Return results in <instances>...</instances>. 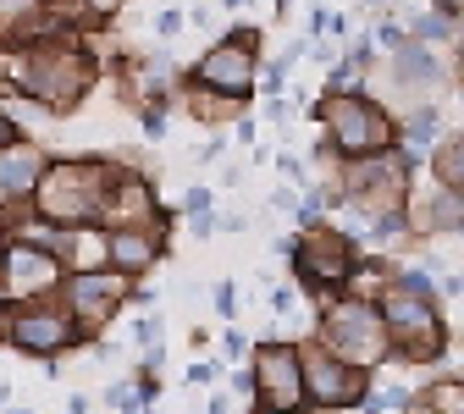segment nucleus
Returning <instances> with one entry per match:
<instances>
[{
  "label": "nucleus",
  "instance_id": "obj_38",
  "mask_svg": "<svg viewBox=\"0 0 464 414\" xmlns=\"http://www.w3.org/2000/svg\"><path fill=\"white\" fill-rule=\"evenodd\" d=\"M0 89H6V50H0Z\"/></svg>",
  "mask_w": 464,
  "mask_h": 414
},
{
  "label": "nucleus",
  "instance_id": "obj_29",
  "mask_svg": "<svg viewBox=\"0 0 464 414\" xmlns=\"http://www.w3.org/2000/svg\"><path fill=\"white\" fill-rule=\"evenodd\" d=\"M216 376H221V360H205V365H194V371H188V381H194V387H210Z\"/></svg>",
  "mask_w": 464,
  "mask_h": 414
},
{
  "label": "nucleus",
  "instance_id": "obj_24",
  "mask_svg": "<svg viewBox=\"0 0 464 414\" xmlns=\"http://www.w3.org/2000/svg\"><path fill=\"white\" fill-rule=\"evenodd\" d=\"M276 171H282L294 188H304V183H310V177H304V160H299L294 149H282V155H276Z\"/></svg>",
  "mask_w": 464,
  "mask_h": 414
},
{
  "label": "nucleus",
  "instance_id": "obj_19",
  "mask_svg": "<svg viewBox=\"0 0 464 414\" xmlns=\"http://www.w3.org/2000/svg\"><path fill=\"white\" fill-rule=\"evenodd\" d=\"M105 409H116V414H133L139 409V392H133V376H116L111 387H105V398H100Z\"/></svg>",
  "mask_w": 464,
  "mask_h": 414
},
{
  "label": "nucleus",
  "instance_id": "obj_18",
  "mask_svg": "<svg viewBox=\"0 0 464 414\" xmlns=\"http://www.w3.org/2000/svg\"><path fill=\"white\" fill-rule=\"evenodd\" d=\"M210 310H216L227 326H238V315H244V310H238V282H227V276H221V282L210 287Z\"/></svg>",
  "mask_w": 464,
  "mask_h": 414
},
{
  "label": "nucleus",
  "instance_id": "obj_17",
  "mask_svg": "<svg viewBox=\"0 0 464 414\" xmlns=\"http://www.w3.org/2000/svg\"><path fill=\"white\" fill-rule=\"evenodd\" d=\"M299 304H304V287H299L294 276L271 287V321H294V315H299Z\"/></svg>",
  "mask_w": 464,
  "mask_h": 414
},
{
  "label": "nucleus",
  "instance_id": "obj_11",
  "mask_svg": "<svg viewBox=\"0 0 464 414\" xmlns=\"http://www.w3.org/2000/svg\"><path fill=\"white\" fill-rule=\"evenodd\" d=\"M294 348H299V381H304V403H310V409H321V414L360 409L371 376H360L354 365L332 360V353H326L315 337H304V342H294Z\"/></svg>",
  "mask_w": 464,
  "mask_h": 414
},
{
  "label": "nucleus",
  "instance_id": "obj_7",
  "mask_svg": "<svg viewBox=\"0 0 464 414\" xmlns=\"http://www.w3.org/2000/svg\"><path fill=\"white\" fill-rule=\"evenodd\" d=\"M287 265H294V282L304 293H343L348 276H354V260H360V244L348 238L343 226L332 221H315L304 226L299 238H287Z\"/></svg>",
  "mask_w": 464,
  "mask_h": 414
},
{
  "label": "nucleus",
  "instance_id": "obj_32",
  "mask_svg": "<svg viewBox=\"0 0 464 414\" xmlns=\"http://www.w3.org/2000/svg\"><path fill=\"white\" fill-rule=\"evenodd\" d=\"M67 414H94V398H89V392H72V398H67Z\"/></svg>",
  "mask_w": 464,
  "mask_h": 414
},
{
  "label": "nucleus",
  "instance_id": "obj_23",
  "mask_svg": "<svg viewBox=\"0 0 464 414\" xmlns=\"http://www.w3.org/2000/svg\"><path fill=\"white\" fill-rule=\"evenodd\" d=\"M128 337H133L139 348H160V315H155V310H150V315H139Z\"/></svg>",
  "mask_w": 464,
  "mask_h": 414
},
{
  "label": "nucleus",
  "instance_id": "obj_3",
  "mask_svg": "<svg viewBox=\"0 0 464 414\" xmlns=\"http://www.w3.org/2000/svg\"><path fill=\"white\" fill-rule=\"evenodd\" d=\"M315 342L332 353V360L354 365L360 376H376V371L392 365V342H387L382 310L365 304V299H348V293H337V299L321 310V321H315Z\"/></svg>",
  "mask_w": 464,
  "mask_h": 414
},
{
  "label": "nucleus",
  "instance_id": "obj_39",
  "mask_svg": "<svg viewBox=\"0 0 464 414\" xmlns=\"http://www.w3.org/2000/svg\"><path fill=\"white\" fill-rule=\"evenodd\" d=\"M0 414H34V409H12V403H6V409H0Z\"/></svg>",
  "mask_w": 464,
  "mask_h": 414
},
{
  "label": "nucleus",
  "instance_id": "obj_1",
  "mask_svg": "<svg viewBox=\"0 0 464 414\" xmlns=\"http://www.w3.org/2000/svg\"><path fill=\"white\" fill-rule=\"evenodd\" d=\"M6 78H17L12 94H23L44 116H67L72 105H83V94L94 83V62L72 34L50 28V34L17 44V55H6Z\"/></svg>",
  "mask_w": 464,
  "mask_h": 414
},
{
  "label": "nucleus",
  "instance_id": "obj_14",
  "mask_svg": "<svg viewBox=\"0 0 464 414\" xmlns=\"http://www.w3.org/2000/svg\"><path fill=\"white\" fill-rule=\"evenodd\" d=\"M150 221H166L160 199H155V183L139 171H116V183L105 194V210H100V226H150Z\"/></svg>",
  "mask_w": 464,
  "mask_h": 414
},
{
  "label": "nucleus",
  "instance_id": "obj_37",
  "mask_svg": "<svg viewBox=\"0 0 464 414\" xmlns=\"http://www.w3.org/2000/svg\"><path fill=\"white\" fill-rule=\"evenodd\" d=\"M221 6H227V12H244V6H249V0H221Z\"/></svg>",
  "mask_w": 464,
  "mask_h": 414
},
{
  "label": "nucleus",
  "instance_id": "obj_26",
  "mask_svg": "<svg viewBox=\"0 0 464 414\" xmlns=\"http://www.w3.org/2000/svg\"><path fill=\"white\" fill-rule=\"evenodd\" d=\"M178 210H183V216H199V210H216V205H210V188H188Z\"/></svg>",
  "mask_w": 464,
  "mask_h": 414
},
{
  "label": "nucleus",
  "instance_id": "obj_10",
  "mask_svg": "<svg viewBox=\"0 0 464 414\" xmlns=\"http://www.w3.org/2000/svg\"><path fill=\"white\" fill-rule=\"evenodd\" d=\"M0 342H12L17 353H34V360H44V353H67L83 342V332L72 326V315L62 304L50 299H34V304H6L0 310Z\"/></svg>",
  "mask_w": 464,
  "mask_h": 414
},
{
  "label": "nucleus",
  "instance_id": "obj_6",
  "mask_svg": "<svg viewBox=\"0 0 464 414\" xmlns=\"http://www.w3.org/2000/svg\"><path fill=\"white\" fill-rule=\"evenodd\" d=\"M382 326H387V342L403 365H431L437 353L448 348V326H442V310L426 293H403V287H387L382 299Z\"/></svg>",
  "mask_w": 464,
  "mask_h": 414
},
{
  "label": "nucleus",
  "instance_id": "obj_31",
  "mask_svg": "<svg viewBox=\"0 0 464 414\" xmlns=\"http://www.w3.org/2000/svg\"><path fill=\"white\" fill-rule=\"evenodd\" d=\"M294 205H299L294 188H276V194H271V210H287V216H294Z\"/></svg>",
  "mask_w": 464,
  "mask_h": 414
},
{
  "label": "nucleus",
  "instance_id": "obj_21",
  "mask_svg": "<svg viewBox=\"0 0 464 414\" xmlns=\"http://www.w3.org/2000/svg\"><path fill=\"white\" fill-rule=\"evenodd\" d=\"M371 44H376V50H387V55H398L403 44H410V34H403V23H398V17H382V23H376V34H371Z\"/></svg>",
  "mask_w": 464,
  "mask_h": 414
},
{
  "label": "nucleus",
  "instance_id": "obj_20",
  "mask_svg": "<svg viewBox=\"0 0 464 414\" xmlns=\"http://www.w3.org/2000/svg\"><path fill=\"white\" fill-rule=\"evenodd\" d=\"M426 409H431V414H459V376L426 387Z\"/></svg>",
  "mask_w": 464,
  "mask_h": 414
},
{
  "label": "nucleus",
  "instance_id": "obj_13",
  "mask_svg": "<svg viewBox=\"0 0 464 414\" xmlns=\"http://www.w3.org/2000/svg\"><path fill=\"white\" fill-rule=\"evenodd\" d=\"M160 255H166V221H150V226H105V265L111 271L144 282V271H155Z\"/></svg>",
  "mask_w": 464,
  "mask_h": 414
},
{
  "label": "nucleus",
  "instance_id": "obj_22",
  "mask_svg": "<svg viewBox=\"0 0 464 414\" xmlns=\"http://www.w3.org/2000/svg\"><path fill=\"white\" fill-rule=\"evenodd\" d=\"M249 348H255V342H249L238 326H227V332H221V353H216V360H221V365H238V360H249Z\"/></svg>",
  "mask_w": 464,
  "mask_h": 414
},
{
  "label": "nucleus",
  "instance_id": "obj_8",
  "mask_svg": "<svg viewBox=\"0 0 464 414\" xmlns=\"http://www.w3.org/2000/svg\"><path fill=\"white\" fill-rule=\"evenodd\" d=\"M55 293H62V310L72 315V326H78L83 337H94V332H105L116 315L128 310L133 276L111 271V265H100V271H67Z\"/></svg>",
  "mask_w": 464,
  "mask_h": 414
},
{
  "label": "nucleus",
  "instance_id": "obj_34",
  "mask_svg": "<svg viewBox=\"0 0 464 414\" xmlns=\"http://www.w3.org/2000/svg\"><path fill=\"white\" fill-rule=\"evenodd\" d=\"M232 392H238V398H249V392H255V381H249V371H238V376H232Z\"/></svg>",
  "mask_w": 464,
  "mask_h": 414
},
{
  "label": "nucleus",
  "instance_id": "obj_27",
  "mask_svg": "<svg viewBox=\"0 0 464 414\" xmlns=\"http://www.w3.org/2000/svg\"><path fill=\"white\" fill-rule=\"evenodd\" d=\"M183 34V12H160L155 17V39H178Z\"/></svg>",
  "mask_w": 464,
  "mask_h": 414
},
{
  "label": "nucleus",
  "instance_id": "obj_12",
  "mask_svg": "<svg viewBox=\"0 0 464 414\" xmlns=\"http://www.w3.org/2000/svg\"><path fill=\"white\" fill-rule=\"evenodd\" d=\"M62 265H55L44 249L23 244V238H6L0 249V310L6 304H34V299H50L55 287H62Z\"/></svg>",
  "mask_w": 464,
  "mask_h": 414
},
{
  "label": "nucleus",
  "instance_id": "obj_15",
  "mask_svg": "<svg viewBox=\"0 0 464 414\" xmlns=\"http://www.w3.org/2000/svg\"><path fill=\"white\" fill-rule=\"evenodd\" d=\"M44 144L39 139H12L6 149H0V210H17L34 199L39 177H44Z\"/></svg>",
  "mask_w": 464,
  "mask_h": 414
},
{
  "label": "nucleus",
  "instance_id": "obj_33",
  "mask_svg": "<svg viewBox=\"0 0 464 414\" xmlns=\"http://www.w3.org/2000/svg\"><path fill=\"white\" fill-rule=\"evenodd\" d=\"M221 149H227V133H216V139H210V144H205V149H199V160H216V155H221Z\"/></svg>",
  "mask_w": 464,
  "mask_h": 414
},
{
  "label": "nucleus",
  "instance_id": "obj_9",
  "mask_svg": "<svg viewBox=\"0 0 464 414\" xmlns=\"http://www.w3.org/2000/svg\"><path fill=\"white\" fill-rule=\"evenodd\" d=\"M249 353H255V365H249V381H255L249 403H255V414H310L304 381H299V348L282 342V337H266Z\"/></svg>",
  "mask_w": 464,
  "mask_h": 414
},
{
  "label": "nucleus",
  "instance_id": "obj_2",
  "mask_svg": "<svg viewBox=\"0 0 464 414\" xmlns=\"http://www.w3.org/2000/svg\"><path fill=\"white\" fill-rule=\"evenodd\" d=\"M116 171L122 166H111V160H89V155H72V160H44V177H39V188H34V210L39 221L50 226H100V210H105V194L116 183Z\"/></svg>",
  "mask_w": 464,
  "mask_h": 414
},
{
  "label": "nucleus",
  "instance_id": "obj_5",
  "mask_svg": "<svg viewBox=\"0 0 464 414\" xmlns=\"http://www.w3.org/2000/svg\"><path fill=\"white\" fill-rule=\"evenodd\" d=\"M255 72H260V34H255V28H238V34L216 39V44L199 55V62L188 67L183 89H188V94L227 100V105H249Z\"/></svg>",
  "mask_w": 464,
  "mask_h": 414
},
{
  "label": "nucleus",
  "instance_id": "obj_28",
  "mask_svg": "<svg viewBox=\"0 0 464 414\" xmlns=\"http://www.w3.org/2000/svg\"><path fill=\"white\" fill-rule=\"evenodd\" d=\"M188 238H216V210H199V216H188Z\"/></svg>",
  "mask_w": 464,
  "mask_h": 414
},
{
  "label": "nucleus",
  "instance_id": "obj_4",
  "mask_svg": "<svg viewBox=\"0 0 464 414\" xmlns=\"http://www.w3.org/2000/svg\"><path fill=\"white\" fill-rule=\"evenodd\" d=\"M315 122H321V144L337 160H360V155H382L392 149V116L365 94V89H348V94H321L315 105Z\"/></svg>",
  "mask_w": 464,
  "mask_h": 414
},
{
  "label": "nucleus",
  "instance_id": "obj_16",
  "mask_svg": "<svg viewBox=\"0 0 464 414\" xmlns=\"http://www.w3.org/2000/svg\"><path fill=\"white\" fill-rule=\"evenodd\" d=\"M50 28H55L50 0H0V39L6 44H28Z\"/></svg>",
  "mask_w": 464,
  "mask_h": 414
},
{
  "label": "nucleus",
  "instance_id": "obj_36",
  "mask_svg": "<svg viewBox=\"0 0 464 414\" xmlns=\"http://www.w3.org/2000/svg\"><path fill=\"white\" fill-rule=\"evenodd\" d=\"M12 403V381H0V409H6Z\"/></svg>",
  "mask_w": 464,
  "mask_h": 414
},
{
  "label": "nucleus",
  "instance_id": "obj_35",
  "mask_svg": "<svg viewBox=\"0 0 464 414\" xmlns=\"http://www.w3.org/2000/svg\"><path fill=\"white\" fill-rule=\"evenodd\" d=\"M205 414H232V403H227V392H216V398L205 403Z\"/></svg>",
  "mask_w": 464,
  "mask_h": 414
},
{
  "label": "nucleus",
  "instance_id": "obj_30",
  "mask_svg": "<svg viewBox=\"0 0 464 414\" xmlns=\"http://www.w3.org/2000/svg\"><path fill=\"white\" fill-rule=\"evenodd\" d=\"M17 139V128H12V111H6V100H0V149H6Z\"/></svg>",
  "mask_w": 464,
  "mask_h": 414
},
{
  "label": "nucleus",
  "instance_id": "obj_25",
  "mask_svg": "<svg viewBox=\"0 0 464 414\" xmlns=\"http://www.w3.org/2000/svg\"><path fill=\"white\" fill-rule=\"evenodd\" d=\"M116 12H122V0H83V17L89 23H111Z\"/></svg>",
  "mask_w": 464,
  "mask_h": 414
}]
</instances>
